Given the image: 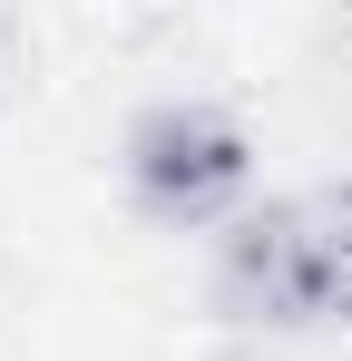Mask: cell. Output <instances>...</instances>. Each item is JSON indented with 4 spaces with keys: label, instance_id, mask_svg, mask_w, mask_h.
I'll return each mask as SVG.
<instances>
[{
    "label": "cell",
    "instance_id": "obj_1",
    "mask_svg": "<svg viewBox=\"0 0 352 361\" xmlns=\"http://www.w3.org/2000/svg\"><path fill=\"white\" fill-rule=\"evenodd\" d=\"M216 312L254 332L352 322V176L235 215L216 244Z\"/></svg>",
    "mask_w": 352,
    "mask_h": 361
},
{
    "label": "cell",
    "instance_id": "obj_2",
    "mask_svg": "<svg viewBox=\"0 0 352 361\" xmlns=\"http://www.w3.org/2000/svg\"><path fill=\"white\" fill-rule=\"evenodd\" d=\"M254 185V137L216 108V98H157L127 127V195L147 225H225Z\"/></svg>",
    "mask_w": 352,
    "mask_h": 361
}]
</instances>
